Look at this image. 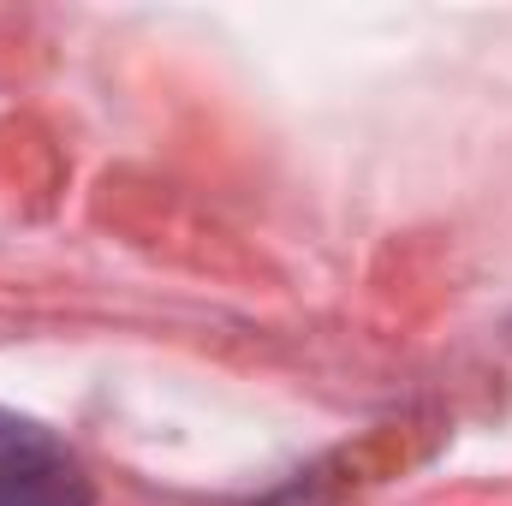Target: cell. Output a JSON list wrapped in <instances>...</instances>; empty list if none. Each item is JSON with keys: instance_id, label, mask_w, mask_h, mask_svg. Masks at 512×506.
Segmentation results:
<instances>
[{"instance_id": "obj_1", "label": "cell", "mask_w": 512, "mask_h": 506, "mask_svg": "<svg viewBox=\"0 0 512 506\" xmlns=\"http://www.w3.org/2000/svg\"><path fill=\"white\" fill-rule=\"evenodd\" d=\"M0 506H90L84 465L36 423L0 411Z\"/></svg>"}]
</instances>
